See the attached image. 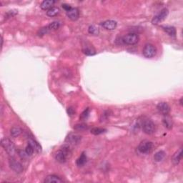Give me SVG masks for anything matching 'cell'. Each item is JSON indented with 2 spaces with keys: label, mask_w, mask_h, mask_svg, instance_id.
Wrapping results in <instances>:
<instances>
[{
  "label": "cell",
  "mask_w": 183,
  "mask_h": 183,
  "mask_svg": "<svg viewBox=\"0 0 183 183\" xmlns=\"http://www.w3.org/2000/svg\"><path fill=\"white\" fill-rule=\"evenodd\" d=\"M72 155V148L71 145L65 143L61 147L60 149L54 154L55 160L59 163H64Z\"/></svg>",
  "instance_id": "6da1fadb"
},
{
  "label": "cell",
  "mask_w": 183,
  "mask_h": 183,
  "mask_svg": "<svg viewBox=\"0 0 183 183\" xmlns=\"http://www.w3.org/2000/svg\"><path fill=\"white\" fill-rule=\"evenodd\" d=\"M1 145L10 157H13L16 152L15 146L13 142L11 141L9 138L4 137V138L1 139Z\"/></svg>",
  "instance_id": "7a4b0ae2"
},
{
  "label": "cell",
  "mask_w": 183,
  "mask_h": 183,
  "mask_svg": "<svg viewBox=\"0 0 183 183\" xmlns=\"http://www.w3.org/2000/svg\"><path fill=\"white\" fill-rule=\"evenodd\" d=\"M153 149V143L150 141L144 140L141 142L137 147V149L142 154H149Z\"/></svg>",
  "instance_id": "3957f363"
},
{
  "label": "cell",
  "mask_w": 183,
  "mask_h": 183,
  "mask_svg": "<svg viewBox=\"0 0 183 183\" xmlns=\"http://www.w3.org/2000/svg\"><path fill=\"white\" fill-rule=\"evenodd\" d=\"M139 41V36L135 33H129L122 37V42L123 44L127 45H134Z\"/></svg>",
  "instance_id": "277c9868"
},
{
  "label": "cell",
  "mask_w": 183,
  "mask_h": 183,
  "mask_svg": "<svg viewBox=\"0 0 183 183\" xmlns=\"http://www.w3.org/2000/svg\"><path fill=\"white\" fill-rule=\"evenodd\" d=\"M142 128L145 134L152 135L155 131V125L152 120L147 119L142 123Z\"/></svg>",
  "instance_id": "5b68a950"
},
{
  "label": "cell",
  "mask_w": 183,
  "mask_h": 183,
  "mask_svg": "<svg viewBox=\"0 0 183 183\" xmlns=\"http://www.w3.org/2000/svg\"><path fill=\"white\" fill-rule=\"evenodd\" d=\"M157 53V49L152 44H146L142 50V54L146 58H152L155 56Z\"/></svg>",
  "instance_id": "8992f818"
},
{
  "label": "cell",
  "mask_w": 183,
  "mask_h": 183,
  "mask_svg": "<svg viewBox=\"0 0 183 183\" xmlns=\"http://www.w3.org/2000/svg\"><path fill=\"white\" fill-rule=\"evenodd\" d=\"M169 14V10L167 8H164L162 10L157 14V15L154 16V18L152 19V23L153 24H157L161 22H162L163 20H165L167 18V17L168 16Z\"/></svg>",
  "instance_id": "52a82bcc"
},
{
  "label": "cell",
  "mask_w": 183,
  "mask_h": 183,
  "mask_svg": "<svg viewBox=\"0 0 183 183\" xmlns=\"http://www.w3.org/2000/svg\"><path fill=\"white\" fill-rule=\"evenodd\" d=\"M9 165L11 169L17 173H22L24 168L20 162H17L13 157H11L9 159Z\"/></svg>",
  "instance_id": "ba28073f"
},
{
  "label": "cell",
  "mask_w": 183,
  "mask_h": 183,
  "mask_svg": "<svg viewBox=\"0 0 183 183\" xmlns=\"http://www.w3.org/2000/svg\"><path fill=\"white\" fill-rule=\"evenodd\" d=\"M81 136L75 133H70L67 135L65 142L69 145H77L81 142Z\"/></svg>",
  "instance_id": "9c48e42d"
},
{
  "label": "cell",
  "mask_w": 183,
  "mask_h": 183,
  "mask_svg": "<svg viewBox=\"0 0 183 183\" xmlns=\"http://www.w3.org/2000/svg\"><path fill=\"white\" fill-rule=\"evenodd\" d=\"M157 109L158 110L159 112L161 115H164V116H167L170 112V107L169 106V105L167 102H160V103L157 105Z\"/></svg>",
  "instance_id": "30bf717a"
},
{
  "label": "cell",
  "mask_w": 183,
  "mask_h": 183,
  "mask_svg": "<svg viewBox=\"0 0 183 183\" xmlns=\"http://www.w3.org/2000/svg\"><path fill=\"white\" fill-rule=\"evenodd\" d=\"M100 24L102 27L105 28L107 30H114V29H116L117 23V22L115 21V20H110L103 22L101 23Z\"/></svg>",
  "instance_id": "8fae6325"
},
{
  "label": "cell",
  "mask_w": 183,
  "mask_h": 183,
  "mask_svg": "<svg viewBox=\"0 0 183 183\" xmlns=\"http://www.w3.org/2000/svg\"><path fill=\"white\" fill-rule=\"evenodd\" d=\"M67 16L69 20H72V21H76L80 17V11L76 7H72V9L67 12Z\"/></svg>",
  "instance_id": "7c38bea8"
},
{
  "label": "cell",
  "mask_w": 183,
  "mask_h": 183,
  "mask_svg": "<svg viewBox=\"0 0 183 183\" xmlns=\"http://www.w3.org/2000/svg\"><path fill=\"white\" fill-rule=\"evenodd\" d=\"M182 149L180 148L177 152H176L173 154V157H172V162L175 165H178L180 162V160H182Z\"/></svg>",
  "instance_id": "4fadbf2b"
},
{
  "label": "cell",
  "mask_w": 183,
  "mask_h": 183,
  "mask_svg": "<svg viewBox=\"0 0 183 183\" xmlns=\"http://www.w3.org/2000/svg\"><path fill=\"white\" fill-rule=\"evenodd\" d=\"M55 2L56 1H53V0H45V1H42L40 5V7L43 10H49L52 7H53Z\"/></svg>",
  "instance_id": "5bb4252c"
},
{
  "label": "cell",
  "mask_w": 183,
  "mask_h": 183,
  "mask_svg": "<svg viewBox=\"0 0 183 183\" xmlns=\"http://www.w3.org/2000/svg\"><path fill=\"white\" fill-rule=\"evenodd\" d=\"M44 182L47 183H51V182H55V183H60L62 182L63 180L60 179V177H59L58 176L54 175H52L47 176L45 178Z\"/></svg>",
  "instance_id": "9a60e30c"
},
{
  "label": "cell",
  "mask_w": 183,
  "mask_h": 183,
  "mask_svg": "<svg viewBox=\"0 0 183 183\" xmlns=\"http://www.w3.org/2000/svg\"><path fill=\"white\" fill-rule=\"evenodd\" d=\"M87 157L85 152H83L80 156V157L77 160L76 164L78 167H82L87 163Z\"/></svg>",
  "instance_id": "2e32d148"
},
{
  "label": "cell",
  "mask_w": 183,
  "mask_h": 183,
  "mask_svg": "<svg viewBox=\"0 0 183 183\" xmlns=\"http://www.w3.org/2000/svg\"><path fill=\"white\" fill-rule=\"evenodd\" d=\"M163 30L168 34L170 37H176V29L175 27L173 26H165L162 27Z\"/></svg>",
  "instance_id": "e0dca14e"
},
{
  "label": "cell",
  "mask_w": 183,
  "mask_h": 183,
  "mask_svg": "<svg viewBox=\"0 0 183 183\" xmlns=\"http://www.w3.org/2000/svg\"><path fill=\"white\" fill-rule=\"evenodd\" d=\"M28 144L31 145V146L34 147V150L37 151V152H41V151H42V147H41V146L37 141H35V140H34V139L29 137V140H28Z\"/></svg>",
  "instance_id": "ac0fdd59"
},
{
  "label": "cell",
  "mask_w": 183,
  "mask_h": 183,
  "mask_svg": "<svg viewBox=\"0 0 183 183\" xmlns=\"http://www.w3.org/2000/svg\"><path fill=\"white\" fill-rule=\"evenodd\" d=\"M162 123H163L164 126H165L166 128H168V130H171L172 128H173V120H172V119L170 117H168V115L167 116H165V117L163 118V119H162Z\"/></svg>",
  "instance_id": "d6986e66"
},
{
  "label": "cell",
  "mask_w": 183,
  "mask_h": 183,
  "mask_svg": "<svg viewBox=\"0 0 183 183\" xmlns=\"http://www.w3.org/2000/svg\"><path fill=\"white\" fill-rule=\"evenodd\" d=\"M165 156H166V153H165L164 151L160 150L158 151L157 152H156L154 155V160L156 161V162H159L162 161L165 159Z\"/></svg>",
  "instance_id": "ffe728a7"
},
{
  "label": "cell",
  "mask_w": 183,
  "mask_h": 183,
  "mask_svg": "<svg viewBox=\"0 0 183 183\" xmlns=\"http://www.w3.org/2000/svg\"><path fill=\"white\" fill-rule=\"evenodd\" d=\"M82 51L83 53L88 56H92V55H94L96 54L95 50L92 46H85L82 49Z\"/></svg>",
  "instance_id": "44dd1931"
},
{
  "label": "cell",
  "mask_w": 183,
  "mask_h": 183,
  "mask_svg": "<svg viewBox=\"0 0 183 183\" xmlns=\"http://www.w3.org/2000/svg\"><path fill=\"white\" fill-rule=\"evenodd\" d=\"M22 132V130L20 127H13L10 130V134L12 137H17L20 136Z\"/></svg>",
  "instance_id": "7402d4cb"
},
{
  "label": "cell",
  "mask_w": 183,
  "mask_h": 183,
  "mask_svg": "<svg viewBox=\"0 0 183 183\" xmlns=\"http://www.w3.org/2000/svg\"><path fill=\"white\" fill-rule=\"evenodd\" d=\"M59 13V9L56 7H52L51 9L47 10V16H49V17H55V16L57 15Z\"/></svg>",
  "instance_id": "603a6c76"
},
{
  "label": "cell",
  "mask_w": 183,
  "mask_h": 183,
  "mask_svg": "<svg viewBox=\"0 0 183 183\" xmlns=\"http://www.w3.org/2000/svg\"><path fill=\"white\" fill-rule=\"evenodd\" d=\"M107 132L106 129L104 128H99V127H94L91 130V133L94 135H99L101 134H103Z\"/></svg>",
  "instance_id": "cb8c5ba5"
},
{
  "label": "cell",
  "mask_w": 183,
  "mask_h": 183,
  "mask_svg": "<svg viewBox=\"0 0 183 183\" xmlns=\"http://www.w3.org/2000/svg\"><path fill=\"white\" fill-rule=\"evenodd\" d=\"M59 27H60V23L59 22H53L50 23V24L47 25V27H48L50 31L57 30V29H59Z\"/></svg>",
  "instance_id": "d4e9b609"
},
{
  "label": "cell",
  "mask_w": 183,
  "mask_h": 183,
  "mask_svg": "<svg viewBox=\"0 0 183 183\" xmlns=\"http://www.w3.org/2000/svg\"><path fill=\"white\" fill-rule=\"evenodd\" d=\"M88 31H89V34H93V35H98L99 33V28L97 27H96L95 25H91L88 28Z\"/></svg>",
  "instance_id": "484cf974"
},
{
  "label": "cell",
  "mask_w": 183,
  "mask_h": 183,
  "mask_svg": "<svg viewBox=\"0 0 183 183\" xmlns=\"http://www.w3.org/2000/svg\"><path fill=\"white\" fill-rule=\"evenodd\" d=\"M74 129L75 130L77 131H84L88 129L87 124H85V123H81V124H77L76 125H75Z\"/></svg>",
  "instance_id": "4316f807"
},
{
  "label": "cell",
  "mask_w": 183,
  "mask_h": 183,
  "mask_svg": "<svg viewBox=\"0 0 183 183\" xmlns=\"http://www.w3.org/2000/svg\"><path fill=\"white\" fill-rule=\"evenodd\" d=\"M89 112H90V110H89V108H87L86 110H85V111L82 113L81 115H80V119H81V120H85V119H87L88 118V117H89Z\"/></svg>",
  "instance_id": "83f0119b"
},
{
  "label": "cell",
  "mask_w": 183,
  "mask_h": 183,
  "mask_svg": "<svg viewBox=\"0 0 183 183\" xmlns=\"http://www.w3.org/2000/svg\"><path fill=\"white\" fill-rule=\"evenodd\" d=\"M49 31H50V30H49L48 27H43L42 28V29H40L38 31V33H37V34H38V36H39V37H42V36H44L45 34H47V33H48Z\"/></svg>",
  "instance_id": "f1b7e54d"
},
{
  "label": "cell",
  "mask_w": 183,
  "mask_h": 183,
  "mask_svg": "<svg viewBox=\"0 0 183 183\" xmlns=\"http://www.w3.org/2000/svg\"><path fill=\"white\" fill-rule=\"evenodd\" d=\"M25 151H26V152L27 153L28 155L31 156V155H32L33 153H34V147H33L31 146V145L28 144L27 146L26 149H25Z\"/></svg>",
  "instance_id": "f546056e"
},
{
  "label": "cell",
  "mask_w": 183,
  "mask_h": 183,
  "mask_svg": "<svg viewBox=\"0 0 183 183\" xmlns=\"http://www.w3.org/2000/svg\"><path fill=\"white\" fill-rule=\"evenodd\" d=\"M18 153H19V155H20V157H21L22 159H27V157H28V154L26 152V151H23V150H20L18 151Z\"/></svg>",
  "instance_id": "4dcf8cb0"
},
{
  "label": "cell",
  "mask_w": 183,
  "mask_h": 183,
  "mask_svg": "<svg viewBox=\"0 0 183 183\" xmlns=\"http://www.w3.org/2000/svg\"><path fill=\"white\" fill-rule=\"evenodd\" d=\"M110 112L109 111H105L104 112V113L102 114V117H101V121H104L105 120V119H107V118L109 117V116H110Z\"/></svg>",
  "instance_id": "1f68e13d"
},
{
  "label": "cell",
  "mask_w": 183,
  "mask_h": 183,
  "mask_svg": "<svg viewBox=\"0 0 183 183\" xmlns=\"http://www.w3.org/2000/svg\"><path fill=\"white\" fill-rule=\"evenodd\" d=\"M67 113H68V115H69V116H72V115H73L75 113V110H74L73 107H68V108H67Z\"/></svg>",
  "instance_id": "d6a6232c"
},
{
  "label": "cell",
  "mask_w": 183,
  "mask_h": 183,
  "mask_svg": "<svg viewBox=\"0 0 183 183\" xmlns=\"http://www.w3.org/2000/svg\"><path fill=\"white\" fill-rule=\"evenodd\" d=\"M62 8L64 9V10H66L67 12H68V11L69 10V9H72V7H71L70 5H69V4H62Z\"/></svg>",
  "instance_id": "836d02e7"
},
{
  "label": "cell",
  "mask_w": 183,
  "mask_h": 183,
  "mask_svg": "<svg viewBox=\"0 0 183 183\" xmlns=\"http://www.w3.org/2000/svg\"><path fill=\"white\" fill-rule=\"evenodd\" d=\"M180 105H182V97L180 99Z\"/></svg>",
  "instance_id": "e575fe53"
}]
</instances>
